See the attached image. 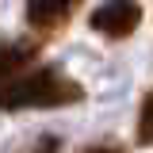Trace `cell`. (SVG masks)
Masks as SVG:
<instances>
[{
    "mask_svg": "<svg viewBox=\"0 0 153 153\" xmlns=\"http://www.w3.org/2000/svg\"><path fill=\"white\" fill-rule=\"evenodd\" d=\"M84 100V88L61 69H31L8 76L0 84V111H23V107H65Z\"/></svg>",
    "mask_w": 153,
    "mask_h": 153,
    "instance_id": "obj_1",
    "label": "cell"
},
{
    "mask_svg": "<svg viewBox=\"0 0 153 153\" xmlns=\"http://www.w3.org/2000/svg\"><path fill=\"white\" fill-rule=\"evenodd\" d=\"M88 23H92V31H100L107 38H126L142 23V4L138 0H103L88 16Z\"/></svg>",
    "mask_w": 153,
    "mask_h": 153,
    "instance_id": "obj_2",
    "label": "cell"
},
{
    "mask_svg": "<svg viewBox=\"0 0 153 153\" xmlns=\"http://www.w3.org/2000/svg\"><path fill=\"white\" fill-rule=\"evenodd\" d=\"M76 8H80V0H27V23L38 35H50L73 19Z\"/></svg>",
    "mask_w": 153,
    "mask_h": 153,
    "instance_id": "obj_3",
    "label": "cell"
},
{
    "mask_svg": "<svg viewBox=\"0 0 153 153\" xmlns=\"http://www.w3.org/2000/svg\"><path fill=\"white\" fill-rule=\"evenodd\" d=\"M35 57H38V42H31V38L0 46V84H4L8 76H16L19 69H23V65H31Z\"/></svg>",
    "mask_w": 153,
    "mask_h": 153,
    "instance_id": "obj_4",
    "label": "cell"
},
{
    "mask_svg": "<svg viewBox=\"0 0 153 153\" xmlns=\"http://www.w3.org/2000/svg\"><path fill=\"white\" fill-rule=\"evenodd\" d=\"M138 142H153V92L142 100V115H138Z\"/></svg>",
    "mask_w": 153,
    "mask_h": 153,
    "instance_id": "obj_5",
    "label": "cell"
}]
</instances>
